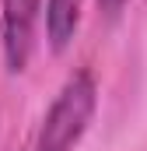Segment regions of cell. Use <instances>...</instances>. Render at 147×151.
I'll return each instance as SVG.
<instances>
[{
    "mask_svg": "<svg viewBox=\"0 0 147 151\" xmlns=\"http://www.w3.org/2000/svg\"><path fill=\"white\" fill-rule=\"evenodd\" d=\"M81 4L84 0H46V32L53 49H63L77 32V18H81Z\"/></svg>",
    "mask_w": 147,
    "mask_h": 151,
    "instance_id": "3957f363",
    "label": "cell"
},
{
    "mask_svg": "<svg viewBox=\"0 0 147 151\" xmlns=\"http://www.w3.org/2000/svg\"><path fill=\"white\" fill-rule=\"evenodd\" d=\"M95 102H98L95 77L88 74V70L70 74L67 84L60 88V95L53 99L46 119H42L39 151H70L81 141V134L88 130L91 113H95Z\"/></svg>",
    "mask_w": 147,
    "mask_h": 151,
    "instance_id": "6da1fadb",
    "label": "cell"
},
{
    "mask_svg": "<svg viewBox=\"0 0 147 151\" xmlns=\"http://www.w3.org/2000/svg\"><path fill=\"white\" fill-rule=\"evenodd\" d=\"M98 4H102V11H109V14H116V11H119V7H123L126 0H98Z\"/></svg>",
    "mask_w": 147,
    "mask_h": 151,
    "instance_id": "277c9868",
    "label": "cell"
},
{
    "mask_svg": "<svg viewBox=\"0 0 147 151\" xmlns=\"http://www.w3.org/2000/svg\"><path fill=\"white\" fill-rule=\"evenodd\" d=\"M35 18L39 0H4V56L7 70H25L32 56V39H35Z\"/></svg>",
    "mask_w": 147,
    "mask_h": 151,
    "instance_id": "7a4b0ae2",
    "label": "cell"
}]
</instances>
